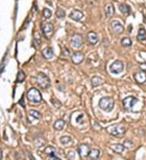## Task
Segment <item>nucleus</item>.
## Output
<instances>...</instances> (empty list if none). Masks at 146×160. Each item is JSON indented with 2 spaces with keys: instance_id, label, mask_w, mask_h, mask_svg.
<instances>
[{
  "instance_id": "f257e3e1",
  "label": "nucleus",
  "mask_w": 146,
  "mask_h": 160,
  "mask_svg": "<svg viewBox=\"0 0 146 160\" xmlns=\"http://www.w3.org/2000/svg\"><path fill=\"white\" fill-rule=\"evenodd\" d=\"M114 105V99L111 97H103L99 100V107L101 110L105 112H110Z\"/></svg>"
},
{
  "instance_id": "f03ea898",
  "label": "nucleus",
  "mask_w": 146,
  "mask_h": 160,
  "mask_svg": "<svg viewBox=\"0 0 146 160\" xmlns=\"http://www.w3.org/2000/svg\"><path fill=\"white\" fill-rule=\"evenodd\" d=\"M106 131L113 135V136H115V137H121L123 136L126 129H125V127L123 126V125H120V124H113V125H110L109 127L106 128Z\"/></svg>"
},
{
  "instance_id": "7ed1b4c3",
  "label": "nucleus",
  "mask_w": 146,
  "mask_h": 160,
  "mask_svg": "<svg viewBox=\"0 0 146 160\" xmlns=\"http://www.w3.org/2000/svg\"><path fill=\"white\" fill-rule=\"evenodd\" d=\"M36 82L37 85L42 89H47L50 87V78L43 73H39L37 75L36 77Z\"/></svg>"
},
{
  "instance_id": "20e7f679",
  "label": "nucleus",
  "mask_w": 146,
  "mask_h": 160,
  "mask_svg": "<svg viewBox=\"0 0 146 160\" xmlns=\"http://www.w3.org/2000/svg\"><path fill=\"white\" fill-rule=\"evenodd\" d=\"M28 99L32 103H40L42 99L40 91L36 88H30L27 92Z\"/></svg>"
},
{
  "instance_id": "39448f33",
  "label": "nucleus",
  "mask_w": 146,
  "mask_h": 160,
  "mask_svg": "<svg viewBox=\"0 0 146 160\" xmlns=\"http://www.w3.org/2000/svg\"><path fill=\"white\" fill-rule=\"evenodd\" d=\"M110 71L112 74L119 75L123 71V63L121 61H115L110 65Z\"/></svg>"
},
{
  "instance_id": "423d86ee",
  "label": "nucleus",
  "mask_w": 146,
  "mask_h": 160,
  "mask_svg": "<svg viewBox=\"0 0 146 160\" xmlns=\"http://www.w3.org/2000/svg\"><path fill=\"white\" fill-rule=\"evenodd\" d=\"M137 101H138V99L136 97H134V96H128V97L125 98L123 100V107H124V108L126 110H130L137 104Z\"/></svg>"
},
{
  "instance_id": "0eeeda50",
  "label": "nucleus",
  "mask_w": 146,
  "mask_h": 160,
  "mask_svg": "<svg viewBox=\"0 0 146 160\" xmlns=\"http://www.w3.org/2000/svg\"><path fill=\"white\" fill-rule=\"evenodd\" d=\"M72 45L75 48H80L83 44V38L80 34H75L72 38Z\"/></svg>"
},
{
  "instance_id": "6e6552de",
  "label": "nucleus",
  "mask_w": 146,
  "mask_h": 160,
  "mask_svg": "<svg viewBox=\"0 0 146 160\" xmlns=\"http://www.w3.org/2000/svg\"><path fill=\"white\" fill-rule=\"evenodd\" d=\"M84 54L82 52H76L72 56V62L76 65L81 63L84 61Z\"/></svg>"
},
{
  "instance_id": "1a4fd4ad",
  "label": "nucleus",
  "mask_w": 146,
  "mask_h": 160,
  "mask_svg": "<svg viewBox=\"0 0 146 160\" xmlns=\"http://www.w3.org/2000/svg\"><path fill=\"white\" fill-rule=\"evenodd\" d=\"M110 28H112V30L116 32V33H122L124 31V28L123 26L120 24V22L117 21V20H114L110 23Z\"/></svg>"
},
{
  "instance_id": "9d476101",
  "label": "nucleus",
  "mask_w": 146,
  "mask_h": 160,
  "mask_svg": "<svg viewBox=\"0 0 146 160\" xmlns=\"http://www.w3.org/2000/svg\"><path fill=\"white\" fill-rule=\"evenodd\" d=\"M134 79L138 83L142 84L146 82V73L145 71H139L134 74Z\"/></svg>"
},
{
  "instance_id": "9b49d317",
  "label": "nucleus",
  "mask_w": 146,
  "mask_h": 160,
  "mask_svg": "<svg viewBox=\"0 0 146 160\" xmlns=\"http://www.w3.org/2000/svg\"><path fill=\"white\" fill-rule=\"evenodd\" d=\"M89 151H90V148L88 145H85V144L80 145V147L78 148V153L80 156H81L82 158H85L87 156H89Z\"/></svg>"
},
{
  "instance_id": "f8f14e48",
  "label": "nucleus",
  "mask_w": 146,
  "mask_h": 160,
  "mask_svg": "<svg viewBox=\"0 0 146 160\" xmlns=\"http://www.w3.org/2000/svg\"><path fill=\"white\" fill-rule=\"evenodd\" d=\"M70 18L75 20V21H80L83 17H84V14L81 11L79 10H73L70 13Z\"/></svg>"
},
{
  "instance_id": "ddd939ff",
  "label": "nucleus",
  "mask_w": 146,
  "mask_h": 160,
  "mask_svg": "<svg viewBox=\"0 0 146 160\" xmlns=\"http://www.w3.org/2000/svg\"><path fill=\"white\" fill-rule=\"evenodd\" d=\"M87 39L89 40V42L91 44H95L97 43L98 40V37L97 35L96 32H89L87 35Z\"/></svg>"
},
{
  "instance_id": "4468645a",
  "label": "nucleus",
  "mask_w": 146,
  "mask_h": 160,
  "mask_svg": "<svg viewBox=\"0 0 146 160\" xmlns=\"http://www.w3.org/2000/svg\"><path fill=\"white\" fill-rule=\"evenodd\" d=\"M105 13L107 17H110L114 14V7L112 3H107L105 7Z\"/></svg>"
},
{
  "instance_id": "2eb2a0df",
  "label": "nucleus",
  "mask_w": 146,
  "mask_h": 160,
  "mask_svg": "<svg viewBox=\"0 0 146 160\" xmlns=\"http://www.w3.org/2000/svg\"><path fill=\"white\" fill-rule=\"evenodd\" d=\"M41 53H42V56L44 57V58H46V59H51V58H53V56H54L53 50L50 49V48H49V47L42 49Z\"/></svg>"
},
{
  "instance_id": "dca6fc26",
  "label": "nucleus",
  "mask_w": 146,
  "mask_h": 160,
  "mask_svg": "<svg viewBox=\"0 0 146 160\" xmlns=\"http://www.w3.org/2000/svg\"><path fill=\"white\" fill-rule=\"evenodd\" d=\"M42 31L45 34H48V33H51L53 30H54V26L51 23H46V24H42Z\"/></svg>"
},
{
  "instance_id": "f3484780",
  "label": "nucleus",
  "mask_w": 146,
  "mask_h": 160,
  "mask_svg": "<svg viewBox=\"0 0 146 160\" xmlns=\"http://www.w3.org/2000/svg\"><path fill=\"white\" fill-rule=\"evenodd\" d=\"M110 148H111V150L114 151L115 153H117V154H121L123 151L125 147H124V146L122 145V144L117 143V144H112V145L110 146Z\"/></svg>"
},
{
  "instance_id": "a211bd4d",
  "label": "nucleus",
  "mask_w": 146,
  "mask_h": 160,
  "mask_svg": "<svg viewBox=\"0 0 146 160\" xmlns=\"http://www.w3.org/2000/svg\"><path fill=\"white\" fill-rule=\"evenodd\" d=\"M100 151L97 149H93L90 150L89 153V156L92 159H97L100 157Z\"/></svg>"
},
{
  "instance_id": "6ab92c4d",
  "label": "nucleus",
  "mask_w": 146,
  "mask_h": 160,
  "mask_svg": "<svg viewBox=\"0 0 146 160\" xmlns=\"http://www.w3.org/2000/svg\"><path fill=\"white\" fill-rule=\"evenodd\" d=\"M91 82H92V86L95 87H97V86H99V85L102 84V83H103V79H102L101 77L94 76V77L92 78Z\"/></svg>"
},
{
  "instance_id": "aec40b11",
  "label": "nucleus",
  "mask_w": 146,
  "mask_h": 160,
  "mask_svg": "<svg viewBox=\"0 0 146 160\" xmlns=\"http://www.w3.org/2000/svg\"><path fill=\"white\" fill-rule=\"evenodd\" d=\"M64 125H65V121L63 120H56L54 124V129L58 130V131H60L62 129H64Z\"/></svg>"
},
{
  "instance_id": "412c9836",
  "label": "nucleus",
  "mask_w": 146,
  "mask_h": 160,
  "mask_svg": "<svg viewBox=\"0 0 146 160\" xmlns=\"http://www.w3.org/2000/svg\"><path fill=\"white\" fill-rule=\"evenodd\" d=\"M55 152H56V149L54 147H51L49 146L45 149V153H46L47 155L49 157H52V156L55 155Z\"/></svg>"
},
{
  "instance_id": "4be33fe9",
  "label": "nucleus",
  "mask_w": 146,
  "mask_h": 160,
  "mask_svg": "<svg viewBox=\"0 0 146 160\" xmlns=\"http://www.w3.org/2000/svg\"><path fill=\"white\" fill-rule=\"evenodd\" d=\"M137 39L140 41H144L146 40V31L144 28H141L138 32L137 35Z\"/></svg>"
},
{
  "instance_id": "5701e85b",
  "label": "nucleus",
  "mask_w": 146,
  "mask_h": 160,
  "mask_svg": "<svg viewBox=\"0 0 146 160\" xmlns=\"http://www.w3.org/2000/svg\"><path fill=\"white\" fill-rule=\"evenodd\" d=\"M132 40L128 37H124L121 40V44L123 45V47H129V46L132 45Z\"/></svg>"
},
{
  "instance_id": "b1692460",
  "label": "nucleus",
  "mask_w": 146,
  "mask_h": 160,
  "mask_svg": "<svg viewBox=\"0 0 146 160\" xmlns=\"http://www.w3.org/2000/svg\"><path fill=\"white\" fill-rule=\"evenodd\" d=\"M72 138L69 137V136H63L62 138H60V142L63 144V145H68L69 143L72 142Z\"/></svg>"
},
{
  "instance_id": "393cba45",
  "label": "nucleus",
  "mask_w": 146,
  "mask_h": 160,
  "mask_svg": "<svg viewBox=\"0 0 146 160\" xmlns=\"http://www.w3.org/2000/svg\"><path fill=\"white\" fill-rule=\"evenodd\" d=\"M28 114L30 116H32V118H34V119H40V117H41V114H40V112L38 111H36V110H30V111L28 112Z\"/></svg>"
},
{
  "instance_id": "a878e982",
  "label": "nucleus",
  "mask_w": 146,
  "mask_h": 160,
  "mask_svg": "<svg viewBox=\"0 0 146 160\" xmlns=\"http://www.w3.org/2000/svg\"><path fill=\"white\" fill-rule=\"evenodd\" d=\"M119 10L121 11V12L123 14H128L129 13V11H130V8L128 7V5L127 4H120L119 6Z\"/></svg>"
},
{
  "instance_id": "bb28decb",
  "label": "nucleus",
  "mask_w": 146,
  "mask_h": 160,
  "mask_svg": "<svg viewBox=\"0 0 146 160\" xmlns=\"http://www.w3.org/2000/svg\"><path fill=\"white\" fill-rule=\"evenodd\" d=\"M25 79V75L22 71H19L17 74V78H16V82L17 83H22L24 80Z\"/></svg>"
},
{
  "instance_id": "cd10ccee",
  "label": "nucleus",
  "mask_w": 146,
  "mask_h": 160,
  "mask_svg": "<svg viewBox=\"0 0 146 160\" xmlns=\"http://www.w3.org/2000/svg\"><path fill=\"white\" fill-rule=\"evenodd\" d=\"M55 15H56V16L59 18V19H64V18L65 17V15H66L65 11H64L63 9L61 8L57 9Z\"/></svg>"
},
{
  "instance_id": "c85d7f7f",
  "label": "nucleus",
  "mask_w": 146,
  "mask_h": 160,
  "mask_svg": "<svg viewBox=\"0 0 146 160\" xmlns=\"http://www.w3.org/2000/svg\"><path fill=\"white\" fill-rule=\"evenodd\" d=\"M75 120L77 124H83L84 123V115L82 113H80L79 115L75 118Z\"/></svg>"
},
{
  "instance_id": "c756f323",
  "label": "nucleus",
  "mask_w": 146,
  "mask_h": 160,
  "mask_svg": "<svg viewBox=\"0 0 146 160\" xmlns=\"http://www.w3.org/2000/svg\"><path fill=\"white\" fill-rule=\"evenodd\" d=\"M51 11H50V9L48 8H45L43 10V16L46 18V19H50L51 17Z\"/></svg>"
},
{
  "instance_id": "7c9ffc66",
  "label": "nucleus",
  "mask_w": 146,
  "mask_h": 160,
  "mask_svg": "<svg viewBox=\"0 0 146 160\" xmlns=\"http://www.w3.org/2000/svg\"><path fill=\"white\" fill-rule=\"evenodd\" d=\"M34 41L36 42V44H40V43H41V36L39 35L38 32H36L34 33Z\"/></svg>"
},
{
  "instance_id": "2f4dec72",
  "label": "nucleus",
  "mask_w": 146,
  "mask_h": 160,
  "mask_svg": "<svg viewBox=\"0 0 146 160\" xmlns=\"http://www.w3.org/2000/svg\"><path fill=\"white\" fill-rule=\"evenodd\" d=\"M123 146H124V147H127V148H131L133 146V142L130 140H126L123 142Z\"/></svg>"
},
{
  "instance_id": "473e14b6",
  "label": "nucleus",
  "mask_w": 146,
  "mask_h": 160,
  "mask_svg": "<svg viewBox=\"0 0 146 160\" xmlns=\"http://www.w3.org/2000/svg\"><path fill=\"white\" fill-rule=\"evenodd\" d=\"M52 103H53V104H54V105H55L57 108H59L60 107H61V105H62V104H61V103H60L59 100H57V99H56V100H55H55L53 99Z\"/></svg>"
},
{
  "instance_id": "72a5a7b5",
  "label": "nucleus",
  "mask_w": 146,
  "mask_h": 160,
  "mask_svg": "<svg viewBox=\"0 0 146 160\" xmlns=\"http://www.w3.org/2000/svg\"><path fill=\"white\" fill-rule=\"evenodd\" d=\"M140 68H141L143 71H146V62L141 63V64H140Z\"/></svg>"
},
{
  "instance_id": "f704fd0d",
  "label": "nucleus",
  "mask_w": 146,
  "mask_h": 160,
  "mask_svg": "<svg viewBox=\"0 0 146 160\" xmlns=\"http://www.w3.org/2000/svg\"><path fill=\"white\" fill-rule=\"evenodd\" d=\"M2 158H3V151L0 149V159H2Z\"/></svg>"
}]
</instances>
